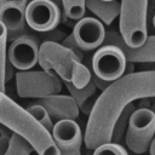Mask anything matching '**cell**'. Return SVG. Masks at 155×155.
Here are the masks:
<instances>
[{"instance_id": "obj_6", "label": "cell", "mask_w": 155, "mask_h": 155, "mask_svg": "<svg viewBox=\"0 0 155 155\" xmlns=\"http://www.w3.org/2000/svg\"><path fill=\"white\" fill-rule=\"evenodd\" d=\"M155 137V114L149 108L136 109L128 120L125 142L130 150L144 154Z\"/></svg>"}, {"instance_id": "obj_34", "label": "cell", "mask_w": 155, "mask_h": 155, "mask_svg": "<svg viewBox=\"0 0 155 155\" xmlns=\"http://www.w3.org/2000/svg\"><path fill=\"white\" fill-rule=\"evenodd\" d=\"M105 1H111V0H105Z\"/></svg>"}, {"instance_id": "obj_5", "label": "cell", "mask_w": 155, "mask_h": 155, "mask_svg": "<svg viewBox=\"0 0 155 155\" xmlns=\"http://www.w3.org/2000/svg\"><path fill=\"white\" fill-rule=\"evenodd\" d=\"M16 90L22 98H42L59 93L62 82L54 74L45 70H18L15 75Z\"/></svg>"}, {"instance_id": "obj_25", "label": "cell", "mask_w": 155, "mask_h": 155, "mask_svg": "<svg viewBox=\"0 0 155 155\" xmlns=\"http://www.w3.org/2000/svg\"><path fill=\"white\" fill-rule=\"evenodd\" d=\"M16 75V71H15V67L7 61L6 62V65H5V73H4V80H5V84H7L10 80H12Z\"/></svg>"}, {"instance_id": "obj_29", "label": "cell", "mask_w": 155, "mask_h": 155, "mask_svg": "<svg viewBox=\"0 0 155 155\" xmlns=\"http://www.w3.org/2000/svg\"><path fill=\"white\" fill-rule=\"evenodd\" d=\"M155 10V0H148V13Z\"/></svg>"}, {"instance_id": "obj_19", "label": "cell", "mask_w": 155, "mask_h": 155, "mask_svg": "<svg viewBox=\"0 0 155 155\" xmlns=\"http://www.w3.org/2000/svg\"><path fill=\"white\" fill-rule=\"evenodd\" d=\"M33 150V147L24 138L16 133H12L8 142V147L4 155H29Z\"/></svg>"}, {"instance_id": "obj_17", "label": "cell", "mask_w": 155, "mask_h": 155, "mask_svg": "<svg viewBox=\"0 0 155 155\" xmlns=\"http://www.w3.org/2000/svg\"><path fill=\"white\" fill-rule=\"evenodd\" d=\"M136 110V105L133 104V102L128 103L125 109L121 111V114L119 115L114 127H113V132H111V142H119L124 136H125V132H126V127L128 125V120H130V116L131 114Z\"/></svg>"}, {"instance_id": "obj_22", "label": "cell", "mask_w": 155, "mask_h": 155, "mask_svg": "<svg viewBox=\"0 0 155 155\" xmlns=\"http://www.w3.org/2000/svg\"><path fill=\"white\" fill-rule=\"evenodd\" d=\"M93 155H128V153L121 144L110 140L94 148Z\"/></svg>"}, {"instance_id": "obj_27", "label": "cell", "mask_w": 155, "mask_h": 155, "mask_svg": "<svg viewBox=\"0 0 155 155\" xmlns=\"http://www.w3.org/2000/svg\"><path fill=\"white\" fill-rule=\"evenodd\" d=\"M59 155H81L80 149L75 150H59Z\"/></svg>"}, {"instance_id": "obj_35", "label": "cell", "mask_w": 155, "mask_h": 155, "mask_svg": "<svg viewBox=\"0 0 155 155\" xmlns=\"http://www.w3.org/2000/svg\"><path fill=\"white\" fill-rule=\"evenodd\" d=\"M29 1H31V0H28V2H29Z\"/></svg>"}, {"instance_id": "obj_11", "label": "cell", "mask_w": 155, "mask_h": 155, "mask_svg": "<svg viewBox=\"0 0 155 155\" xmlns=\"http://www.w3.org/2000/svg\"><path fill=\"white\" fill-rule=\"evenodd\" d=\"M71 34L74 35V39L81 50L91 51L98 48L103 44L105 28L98 18L82 17L75 23Z\"/></svg>"}, {"instance_id": "obj_32", "label": "cell", "mask_w": 155, "mask_h": 155, "mask_svg": "<svg viewBox=\"0 0 155 155\" xmlns=\"http://www.w3.org/2000/svg\"><path fill=\"white\" fill-rule=\"evenodd\" d=\"M151 23H153V25H154V28H155V13H154V16H153V18H151Z\"/></svg>"}, {"instance_id": "obj_12", "label": "cell", "mask_w": 155, "mask_h": 155, "mask_svg": "<svg viewBox=\"0 0 155 155\" xmlns=\"http://www.w3.org/2000/svg\"><path fill=\"white\" fill-rule=\"evenodd\" d=\"M25 7L15 2L0 4V22L7 33V42L13 41L21 35L29 33V27L24 17Z\"/></svg>"}, {"instance_id": "obj_24", "label": "cell", "mask_w": 155, "mask_h": 155, "mask_svg": "<svg viewBox=\"0 0 155 155\" xmlns=\"http://www.w3.org/2000/svg\"><path fill=\"white\" fill-rule=\"evenodd\" d=\"M12 131L8 130L6 126H4L2 124H0V155H4L7 147H8V142L11 138Z\"/></svg>"}, {"instance_id": "obj_21", "label": "cell", "mask_w": 155, "mask_h": 155, "mask_svg": "<svg viewBox=\"0 0 155 155\" xmlns=\"http://www.w3.org/2000/svg\"><path fill=\"white\" fill-rule=\"evenodd\" d=\"M7 62V33L4 24L0 22V91L5 92V65Z\"/></svg>"}, {"instance_id": "obj_16", "label": "cell", "mask_w": 155, "mask_h": 155, "mask_svg": "<svg viewBox=\"0 0 155 155\" xmlns=\"http://www.w3.org/2000/svg\"><path fill=\"white\" fill-rule=\"evenodd\" d=\"M85 5L86 8H88L96 16V18H98L103 24L107 25L114 22L120 11V2L117 0H86Z\"/></svg>"}, {"instance_id": "obj_1", "label": "cell", "mask_w": 155, "mask_h": 155, "mask_svg": "<svg viewBox=\"0 0 155 155\" xmlns=\"http://www.w3.org/2000/svg\"><path fill=\"white\" fill-rule=\"evenodd\" d=\"M155 97V70L124 74L98 96L86 125L84 143L93 150L111 140L113 127L125 107L140 98Z\"/></svg>"}, {"instance_id": "obj_18", "label": "cell", "mask_w": 155, "mask_h": 155, "mask_svg": "<svg viewBox=\"0 0 155 155\" xmlns=\"http://www.w3.org/2000/svg\"><path fill=\"white\" fill-rule=\"evenodd\" d=\"M86 0H62V7H63V15L64 19H71L78 21L85 16L86 12Z\"/></svg>"}, {"instance_id": "obj_8", "label": "cell", "mask_w": 155, "mask_h": 155, "mask_svg": "<svg viewBox=\"0 0 155 155\" xmlns=\"http://www.w3.org/2000/svg\"><path fill=\"white\" fill-rule=\"evenodd\" d=\"M92 69L96 76L111 82L125 74L126 57L116 45L105 44L93 54Z\"/></svg>"}, {"instance_id": "obj_13", "label": "cell", "mask_w": 155, "mask_h": 155, "mask_svg": "<svg viewBox=\"0 0 155 155\" xmlns=\"http://www.w3.org/2000/svg\"><path fill=\"white\" fill-rule=\"evenodd\" d=\"M38 104H41L48 113L52 120H76L79 116V108L71 96L67 94H50L38 98Z\"/></svg>"}, {"instance_id": "obj_3", "label": "cell", "mask_w": 155, "mask_h": 155, "mask_svg": "<svg viewBox=\"0 0 155 155\" xmlns=\"http://www.w3.org/2000/svg\"><path fill=\"white\" fill-rule=\"evenodd\" d=\"M38 63L42 70L57 75L78 88L84 87L91 80L90 69L71 50L57 41L46 40L40 44Z\"/></svg>"}, {"instance_id": "obj_2", "label": "cell", "mask_w": 155, "mask_h": 155, "mask_svg": "<svg viewBox=\"0 0 155 155\" xmlns=\"http://www.w3.org/2000/svg\"><path fill=\"white\" fill-rule=\"evenodd\" d=\"M0 124L24 138L39 155H59L51 133L5 92L0 91Z\"/></svg>"}, {"instance_id": "obj_20", "label": "cell", "mask_w": 155, "mask_h": 155, "mask_svg": "<svg viewBox=\"0 0 155 155\" xmlns=\"http://www.w3.org/2000/svg\"><path fill=\"white\" fill-rule=\"evenodd\" d=\"M27 111L41 125L44 126L50 133L53 128V121L51 119V116L48 115L47 110L41 105V104H38V103H34V104H30L28 108H25Z\"/></svg>"}, {"instance_id": "obj_7", "label": "cell", "mask_w": 155, "mask_h": 155, "mask_svg": "<svg viewBox=\"0 0 155 155\" xmlns=\"http://www.w3.org/2000/svg\"><path fill=\"white\" fill-rule=\"evenodd\" d=\"M24 17L28 27L38 33L56 29L64 19L61 7L50 0H31L27 4Z\"/></svg>"}, {"instance_id": "obj_9", "label": "cell", "mask_w": 155, "mask_h": 155, "mask_svg": "<svg viewBox=\"0 0 155 155\" xmlns=\"http://www.w3.org/2000/svg\"><path fill=\"white\" fill-rule=\"evenodd\" d=\"M40 40L36 35L28 33L10 42L7 61L17 70H29L35 67L39 58Z\"/></svg>"}, {"instance_id": "obj_4", "label": "cell", "mask_w": 155, "mask_h": 155, "mask_svg": "<svg viewBox=\"0 0 155 155\" xmlns=\"http://www.w3.org/2000/svg\"><path fill=\"white\" fill-rule=\"evenodd\" d=\"M120 35L131 46H140L148 38V0L120 1Z\"/></svg>"}, {"instance_id": "obj_14", "label": "cell", "mask_w": 155, "mask_h": 155, "mask_svg": "<svg viewBox=\"0 0 155 155\" xmlns=\"http://www.w3.org/2000/svg\"><path fill=\"white\" fill-rule=\"evenodd\" d=\"M51 136L59 150L81 149L84 134L75 120H59L53 125Z\"/></svg>"}, {"instance_id": "obj_23", "label": "cell", "mask_w": 155, "mask_h": 155, "mask_svg": "<svg viewBox=\"0 0 155 155\" xmlns=\"http://www.w3.org/2000/svg\"><path fill=\"white\" fill-rule=\"evenodd\" d=\"M62 45L65 46V47H68L69 50H71V51L78 56V58L82 62V59H84V50H81L80 46L76 44V41H75L73 34H70V35H68L67 38H64L63 41H62Z\"/></svg>"}, {"instance_id": "obj_31", "label": "cell", "mask_w": 155, "mask_h": 155, "mask_svg": "<svg viewBox=\"0 0 155 155\" xmlns=\"http://www.w3.org/2000/svg\"><path fill=\"white\" fill-rule=\"evenodd\" d=\"M149 109L155 114V101L153 102V103H150V107H149Z\"/></svg>"}, {"instance_id": "obj_28", "label": "cell", "mask_w": 155, "mask_h": 155, "mask_svg": "<svg viewBox=\"0 0 155 155\" xmlns=\"http://www.w3.org/2000/svg\"><path fill=\"white\" fill-rule=\"evenodd\" d=\"M1 2H15V4H18V5L25 7L28 4V0H0V4Z\"/></svg>"}, {"instance_id": "obj_30", "label": "cell", "mask_w": 155, "mask_h": 155, "mask_svg": "<svg viewBox=\"0 0 155 155\" xmlns=\"http://www.w3.org/2000/svg\"><path fill=\"white\" fill-rule=\"evenodd\" d=\"M149 151H150V155H155V137L153 138V140H151V143H150Z\"/></svg>"}, {"instance_id": "obj_10", "label": "cell", "mask_w": 155, "mask_h": 155, "mask_svg": "<svg viewBox=\"0 0 155 155\" xmlns=\"http://www.w3.org/2000/svg\"><path fill=\"white\" fill-rule=\"evenodd\" d=\"M103 44H111L120 47L126 57V62L132 63H155V35H148L147 40L137 47L128 46L120 33L105 31Z\"/></svg>"}, {"instance_id": "obj_33", "label": "cell", "mask_w": 155, "mask_h": 155, "mask_svg": "<svg viewBox=\"0 0 155 155\" xmlns=\"http://www.w3.org/2000/svg\"><path fill=\"white\" fill-rule=\"evenodd\" d=\"M29 155H39V154H38V153H36L35 150H33V151H31V153H30Z\"/></svg>"}, {"instance_id": "obj_26", "label": "cell", "mask_w": 155, "mask_h": 155, "mask_svg": "<svg viewBox=\"0 0 155 155\" xmlns=\"http://www.w3.org/2000/svg\"><path fill=\"white\" fill-rule=\"evenodd\" d=\"M91 81H92V82L96 85V87H97L98 90H101V91L105 90V88L110 85V81L103 80V79H101V78H98V76H96L94 74H91Z\"/></svg>"}, {"instance_id": "obj_15", "label": "cell", "mask_w": 155, "mask_h": 155, "mask_svg": "<svg viewBox=\"0 0 155 155\" xmlns=\"http://www.w3.org/2000/svg\"><path fill=\"white\" fill-rule=\"evenodd\" d=\"M70 96L74 98V101L78 104L79 110H81L85 115H88L98 98L97 96V87L96 85L90 80L87 85H85L81 88L75 87L73 84L64 81Z\"/></svg>"}]
</instances>
